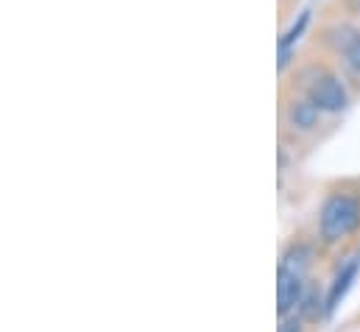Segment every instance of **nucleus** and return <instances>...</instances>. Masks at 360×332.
Wrapping results in <instances>:
<instances>
[{
	"label": "nucleus",
	"instance_id": "f257e3e1",
	"mask_svg": "<svg viewBox=\"0 0 360 332\" xmlns=\"http://www.w3.org/2000/svg\"><path fill=\"white\" fill-rule=\"evenodd\" d=\"M360 226V198L352 193H335L324 201L319 215V229L327 241H344Z\"/></svg>",
	"mask_w": 360,
	"mask_h": 332
},
{
	"label": "nucleus",
	"instance_id": "f03ea898",
	"mask_svg": "<svg viewBox=\"0 0 360 332\" xmlns=\"http://www.w3.org/2000/svg\"><path fill=\"white\" fill-rule=\"evenodd\" d=\"M307 98L324 112V115H338L349 106V92L335 76H319L307 87Z\"/></svg>",
	"mask_w": 360,
	"mask_h": 332
},
{
	"label": "nucleus",
	"instance_id": "7ed1b4c3",
	"mask_svg": "<svg viewBox=\"0 0 360 332\" xmlns=\"http://www.w3.org/2000/svg\"><path fill=\"white\" fill-rule=\"evenodd\" d=\"M302 279L304 276L279 265V271H276V313L279 316H288L299 307V302L304 296V282Z\"/></svg>",
	"mask_w": 360,
	"mask_h": 332
},
{
	"label": "nucleus",
	"instance_id": "20e7f679",
	"mask_svg": "<svg viewBox=\"0 0 360 332\" xmlns=\"http://www.w3.org/2000/svg\"><path fill=\"white\" fill-rule=\"evenodd\" d=\"M358 274H360V260H349V262L335 274V279H333V285H330V290H327V299H324V310H327V316L335 313L338 305L347 299V293H349L352 282L358 279Z\"/></svg>",
	"mask_w": 360,
	"mask_h": 332
},
{
	"label": "nucleus",
	"instance_id": "39448f33",
	"mask_svg": "<svg viewBox=\"0 0 360 332\" xmlns=\"http://www.w3.org/2000/svg\"><path fill=\"white\" fill-rule=\"evenodd\" d=\"M285 117H288L290 129H296V132H313V129L319 126L321 109H319L310 98H304V101H290Z\"/></svg>",
	"mask_w": 360,
	"mask_h": 332
},
{
	"label": "nucleus",
	"instance_id": "423d86ee",
	"mask_svg": "<svg viewBox=\"0 0 360 332\" xmlns=\"http://www.w3.org/2000/svg\"><path fill=\"white\" fill-rule=\"evenodd\" d=\"M335 34H338V39H335V48L344 53L347 65H349L355 73H360V31L349 28V25H341Z\"/></svg>",
	"mask_w": 360,
	"mask_h": 332
},
{
	"label": "nucleus",
	"instance_id": "0eeeda50",
	"mask_svg": "<svg viewBox=\"0 0 360 332\" xmlns=\"http://www.w3.org/2000/svg\"><path fill=\"white\" fill-rule=\"evenodd\" d=\"M279 265L288 268V271H293V274H299V276H304L307 268L313 265V249L304 246V243H296V246H290V249L285 251V257H282Z\"/></svg>",
	"mask_w": 360,
	"mask_h": 332
},
{
	"label": "nucleus",
	"instance_id": "6e6552de",
	"mask_svg": "<svg viewBox=\"0 0 360 332\" xmlns=\"http://www.w3.org/2000/svg\"><path fill=\"white\" fill-rule=\"evenodd\" d=\"M321 305H324V302L319 299V290H316V288H307L296 310H299V313L304 316V321H316L319 316H327V310H324Z\"/></svg>",
	"mask_w": 360,
	"mask_h": 332
},
{
	"label": "nucleus",
	"instance_id": "1a4fd4ad",
	"mask_svg": "<svg viewBox=\"0 0 360 332\" xmlns=\"http://www.w3.org/2000/svg\"><path fill=\"white\" fill-rule=\"evenodd\" d=\"M307 23H310V11H302L299 14V20L282 34V39H279V48H293L299 39H302V34H304V28H307Z\"/></svg>",
	"mask_w": 360,
	"mask_h": 332
},
{
	"label": "nucleus",
	"instance_id": "9d476101",
	"mask_svg": "<svg viewBox=\"0 0 360 332\" xmlns=\"http://www.w3.org/2000/svg\"><path fill=\"white\" fill-rule=\"evenodd\" d=\"M276 332H304V316L299 310L288 313V316H279V330Z\"/></svg>",
	"mask_w": 360,
	"mask_h": 332
}]
</instances>
